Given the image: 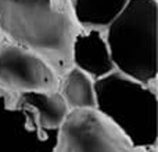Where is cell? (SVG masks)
<instances>
[{"label":"cell","mask_w":158,"mask_h":152,"mask_svg":"<svg viewBox=\"0 0 158 152\" xmlns=\"http://www.w3.org/2000/svg\"><path fill=\"white\" fill-rule=\"evenodd\" d=\"M144 152H158V148H151V150H147Z\"/></svg>","instance_id":"cell-11"},{"label":"cell","mask_w":158,"mask_h":152,"mask_svg":"<svg viewBox=\"0 0 158 152\" xmlns=\"http://www.w3.org/2000/svg\"><path fill=\"white\" fill-rule=\"evenodd\" d=\"M79 31L69 0H0V38L43 59L58 78L72 67Z\"/></svg>","instance_id":"cell-1"},{"label":"cell","mask_w":158,"mask_h":152,"mask_svg":"<svg viewBox=\"0 0 158 152\" xmlns=\"http://www.w3.org/2000/svg\"><path fill=\"white\" fill-rule=\"evenodd\" d=\"M72 67L97 81L115 71L103 31L83 29L75 35L71 46Z\"/></svg>","instance_id":"cell-7"},{"label":"cell","mask_w":158,"mask_h":152,"mask_svg":"<svg viewBox=\"0 0 158 152\" xmlns=\"http://www.w3.org/2000/svg\"><path fill=\"white\" fill-rule=\"evenodd\" d=\"M15 105L29 110L35 116L39 127L46 131H57L69 113L68 106L58 91L18 94Z\"/></svg>","instance_id":"cell-8"},{"label":"cell","mask_w":158,"mask_h":152,"mask_svg":"<svg viewBox=\"0 0 158 152\" xmlns=\"http://www.w3.org/2000/svg\"><path fill=\"white\" fill-rule=\"evenodd\" d=\"M58 81L60 78L43 59L0 38V89L17 95L56 92Z\"/></svg>","instance_id":"cell-5"},{"label":"cell","mask_w":158,"mask_h":152,"mask_svg":"<svg viewBox=\"0 0 158 152\" xmlns=\"http://www.w3.org/2000/svg\"><path fill=\"white\" fill-rule=\"evenodd\" d=\"M158 0H131L104 31L115 71L157 85Z\"/></svg>","instance_id":"cell-2"},{"label":"cell","mask_w":158,"mask_h":152,"mask_svg":"<svg viewBox=\"0 0 158 152\" xmlns=\"http://www.w3.org/2000/svg\"><path fill=\"white\" fill-rule=\"evenodd\" d=\"M15 99L17 94L0 89V152H53L58 130H42Z\"/></svg>","instance_id":"cell-6"},{"label":"cell","mask_w":158,"mask_h":152,"mask_svg":"<svg viewBox=\"0 0 158 152\" xmlns=\"http://www.w3.org/2000/svg\"><path fill=\"white\" fill-rule=\"evenodd\" d=\"M157 85H146L118 71L94 81L96 110L139 150L158 148Z\"/></svg>","instance_id":"cell-3"},{"label":"cell","mask_w":158,"mask_h":152,"mask_svg":"<svg viewBox=\"0 0 158 152\" xmlns=\"http://www.w3.org/2000/svg\"><path fill=\"white\" fill-rule=\"evenodd\" d=\"M57 91L67 103L69 112L96 108L94 81L75 67H71L60 77Z\"/></svg>","instance_id":"cell-10"},{"label":"cell","mask_w":158,"mask_h":152,"mask_svg":"<svg viewBox=\"0 0 158 152\" xmlns=\"http://www.w3.org/2000/svg\"><path fill=\"white\" fill-rule=\"evenodd\" d=\"M53 152H144L133 147L96 109L71 110L58 128Z\"/></svg>","instance_id":"cell-4"},{"label":"cell","mask_w":158,"mask_h":152,"mask_svg":"<svg viewBox=\"0 0 158 152\" xmlns=\"http://www.w3.org/2000/svg\"><path fill=\"white\" fill-rule=\"evenodd\" d=\"M131 0H69L75 21L83 29L106 31Z\"/></svg>","instance_id":"cell-9"}]
</instances>
